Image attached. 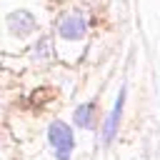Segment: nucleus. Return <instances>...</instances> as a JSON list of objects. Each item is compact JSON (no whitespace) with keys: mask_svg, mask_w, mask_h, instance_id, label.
Here are the masks:
<instances>
[{"mask_svg":"<svg viewBox=\"0 0 160 160\" xmlns=\"http://www.w3.org/2000/svg\"><path fill=\"white\" fill-rule=\"evenodd\" d=\"M50 58H52L50 40H48V38H40V40L35 42V48H32V60H38V62H48Z\"/></svg>","mask_w":160,"mask_h":160,"instance_id":"obj_6","label":"nucleus"},{"mask_svg":"<svg viewBox=\"0 0 160 160\" xmlns=\"http://www.w3.org/2000/svg\"><path fill=\"white\" fill-rule=\"evenodd\" d=\"M48 145L55 152V160H70L72 150H75V135L72 128L62 120H52L48 125Z\"/></svg>","mask_w":160,"mask_h":160,"instance_id":"obj_1","label":"nucleus"},{"mask_svg":"<svg viewBox=\"0 0 160 160\" xmlns=\"http://www.w3.org/2000/svg\"><path fill=\"white\" fill-rule=\"evenodd\" d=\"M72 122H75V128H80V130L95 128V102H82V105H78L75 112H72Z\"/></svg>","mask_w":160,"mask_h":160,"instance_id":"obj_5","label":"nucleus"},{"mask_svg":"<svg viewBox=\"0 0 160 160\" xmlns=\"http://www.w3.org/2000/svg\"><path fill=\"white\" fill-rule=\"evenodd\" d=\"M85 30H88L85 18L78 15V12H70V15H65V18L58 22V35H60L62 40H68V42L82 40V38H85Z\"/></svg>","mask_w":160,"mask_h":160,"instance_id":"obj_3","label":"nucleus"},{"mask_svg":"<svg viewBox=\"0 0 160 160\" xmlns=\"http://www.w3.org/2000/svg\"><path fill=\"white\" fill-rule=\"evenodd\" d=\"M8 28H10L12 35L25 38V35H30V32L38 28V20H35L28 10H15V12L8 15Z\"/></svg>","mask_w":160,"mask_h":160,"instance_id":"obj_4","label":"nucleus"},{"mask_svg":"<svg viewBox=\"0 0 160 160\" xmlns=\"http://www.w3.org/2000/svg\"><path fill=\"white\" fill-rule=\"evenodd\" d=\"M122 108H125V85L120 88V92H118V98H115V105H112V110L108 112V118H105V122H102V145H110V142L115 140V135H118V130H120Z\"/></svg>","mask_w":160,"mask_h":160,"instance_id":"obj_2","label":"nucleus"}]
</instances>
